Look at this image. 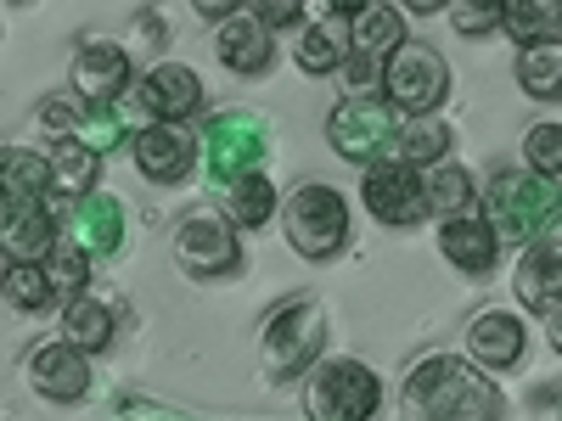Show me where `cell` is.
Instances as JSON below:
<instances>
[{
	"instance_id": "cell-16",
	"label": "cell",
	"mask_w": 562,
	"mask_h": 421,
	"mask_svg": "<svg viewBox=\"0 0 562 421\" xmlns=\"http://www.w3.org/2000/svg\"><path fill=\"white\" fill-rule=\"evenodd\" d=\"M29 383L40 399L79 405L90 394V354H79L74 343H40L29 354Z\"/></svg>"
},
{
	"instance_id": "cell-27",
	"label": "cell",
	"mask_w": 562,
	"mask_h": 421,
	"mask_svg": "<svg viewBox=\"0 0 562 421\" xmlns=\"http://www.w3.org/2000/svg\"><path fill=\"white\" fill-rule=\"evenodd\" d=\"M225 214H231V225H243V230L270 225V214H276V185H270V174H248V180L231 185V192H225Z\"/></svg>"
},
{
	"instance_id": "cell-3",
	"label": "cell",
	"mask_w": 562,
	"mask_h": 421,
	"mask_svg": "<svg viewBox=\"0 0 562 421\" xmlns=\"http://www.w3.org/2000/svg\"><path fill=\"white\" fill-rule=\"evenodd\" d=\"M383 405L378 371L360 360H321L304 383V416L310 421H371Z\"/></svg>"
},
{
	"instance_id": "cell-37",
	"label": "cell",
	"mask_w": 562,
	"mask_h": 421,
	"mask_svg": "<svg viewBox=\"0 0 562 421\" xmlns=\"http://www.w3.org/2000/svg\"><path fill=\"white\" fill-rule=\"evenodd\" d=\"M85 113H90V107H74L68 96H45V107H40V124H52V129H57V140H63V135H79Z\"/></svg>"
},
{
	"instance_id": "cell-1",
	"label": "cell",
	"mask_w": 562,
	"mask_h": 421,
	"mask_svg": "<svg viewBox=\"0 0 562 421\" xmlns=\"http://www.w3.org/2000/svg\"><path fill=\"white\" fill-rule=\"evenodd\" d=\"M506 399L495 377L479 360L461 354H428L411 365L400 388V416L405 421H501Z\"/></svg>"
},
{
	"instance_id": "cell-19",
	"label": "cell",
	"mask_w": 562,
	"mask_h": 421,
	"mask_svg": "<svg viewBox=\"0 0 562 421\" xmlns=\"http://www.w3.org/2000/svg\"><path fill=\"white\" fill-rule=\"evenodd\" d=\"M214 57H220L231 73H265L270 57H276V34L259 23V12H237V18L214 34Z\"/></svg>"
},
{
	"instance_id": "cell-9",
	"label": "cell",
	"mask_w": 562,
	"mask_h": 421,
	"mask_svg": "<svg viewBox=\"0 0 562 421\" xmlns=\"http://www.w3.org/2000/svg\"><path fill=\"white\" fill-rule=\"evenodd\" d=\"M360 197H366V214H371V219L405 230V225H416L422 214H428V174H416V169L400 163V158L371 163L366 180H360Z\"/></svg>"
},
{
	"instance_id": "cell-36",
	"label": "cell",
	"mask_w": 562,
	"mask_h": 421,
	"mask_svg": "<svg viewBox=\"0 0 562 421\" xmlns=\"http://www.w3.org/2000/svg\"><path fill=\"white\" fill-rule=\"evenodd\" d=\"M501 12L506 7H450V29L467 34V39H473V34H495L501 29Z\"/></svg>"
},
{
	"instance_id": "cell-10",
	"label": "cell",
	"mask_w": 562,
	"mask_h": 421,
	"mask_svg": "<svg viewBox=\"0 0 562 421\" xmlns=\"http://www.w3.org/2000/svg\"><path fill=\"white\" fill-rule=\"evenodd\" d=\"M175 259L186 275H198V281H214V275H231L243 264V248H237V230H231V219L220 214H192V219H180L175 230Z\"/></svg>"
},
{
	"instance_id": "cell-18",
	"label": "cell",
	"mask_w": 562,
	"mask_h": 421,
	"mask_svg": "<svg viewBox=\"0 0 562 421\" xmlns=\"http://www.w3.org/2000/svg\"><path fill=\"white\" fill-rule=\"evenodd\" d=\"M68 225H74V242H79L90 259H108V253L124 248V203H119L113 192L79 197L74 214H68Z\"/></svg>"
},
{
	"instance_id": "cell-24",
	"label": "cell",
	"mask_w": 562,
	"mask_h": 421,
	"mask_svg": "<svg viewBox=\"0 0 562 421\" xmlns=\"http://www.w3.org/2000/svg\"><path fill=\"white\" fill-rule=\"evenodd\" d=\"M63 343H74L79 354H102L113 343V309L90 293L63 304Z\"/></svg>"
},
{
	"instance_id": "cell-30",
	"label": "cell",
	"mask_w": 562,
	"mask_h": 421,
	"mask_svg": "<svg viewBox=\"0 0 562 421\" xmlns=\"http://www.w3.org/2000/svg\"><path fill=\"white\" fill-rule=\"evenodd\" d=\"M518 84L529 96H562V45H529V52H518Z\"/></svg>"
},
{
	"instance_id": "cell-2",
	"label": "cell",
	"mask_w": 562,
	"mask_h": 421,
	"mask_svg": "<svg viewBox=\"0 0 562 421\" xmlns=\"http://www.w3.org/2000/svg\"><path fill=\"white\" fill-rule=\"evenodd\" d=\"M484 219L495 225L501 242H546V230L562 219V185L535 174V169H506L484 192Z\"/></svg>"
},
{
	"instance_id": "cell-11",
	"label": "cell",
	"mask_w": 562,
	"mask_h": 421,
	"mask_svg": "<svg viewBox=\"0 0 562 421\" xmlns=\"http://www.w3.org/2000/svg\"><path fill=\"white\" fill-rule=\"evenodd\" d=\"M130 152H135V169L153 185H180L203 152V135H192L186 124H153L130 140Z\"/></svg>"
},
{
	"instance_id": "cell-33",
	"label": "cell",
	"mask_w": 562,
	"mask_h": 421,
	"mask_svg": "<svg viewBox=\"0 0 562 421\" xmlns=\"http://www.w3.org/2000/svg\"><path fill=\"white\" fill-rule=\"evenodd\" d=\"M524 163H529L535 174H546V180L562 174V124H535V129L524 135Z\"/></svg>"
},
{
	"instance_id": "cell-39",
	"label": "cell",
	"mask_w": 562,
	"mask_h": 421,
	"mask_svg": "<svg viewBox=\"0 0 562 421\" xmlns=\"http://www.w3.org/2000/svg\"><path fill=\"white\" fill-rule=\"evenodd\" d=\"M546 338H551V349L562 354V304H557V309L546 315Z\"/></svg>"
},
{
	"instance_id": "cell-7",
	"label": "cell",
	"mask_w": 562,
	"mask_h": 421,
	"mask_svg": "<svg viewBox=\"0 0 562 421\" xmlns=\"http://www.w3.org/2000/svg\"><path fill=\"white\" fill-rule=\"evenodd\" d=\"M288 242L304 259H333L349 242V203H344L338 185L310 180L288 197Z\"/></svg>"
},
{
	"instance_id": "cell-20",
	"label": "cell",
	"mask_w": 562,
	"mask_h": 421,
	"mask_svg": "<svg viewBox=\"0 0 562 421\" xmlns=\"http://www.w3.org/2000/svg\"><path fill=\"white\" fill-rule=\"evenodd\" d=\"M439 248L456 270L467 275H490L495 259H501V237H495V225L479 219V214H461V219H445L439 225Z\"/></svg>"
},
{
	"instance_id": "cell-21",
	"label": "cell",
	"mask_w": 562,
	"mask_h": 421,
	"mask_svg": "<svg viewBox=\"0 0 562 421\" xmlns=\"http://www.w3.org/2000/svg\"><path fill=\"white\" fill-rule=\"evenodd\" d=\"M524 320L512 315V309H484V315H473V326H467V349H473V360L479 365H495V371H506V365H518L524 360Z\"/></svg>"
},
{
	"instance_id": "cell-5",
	"label": "cell",
	"mask_w": 562,
	"mask_h": 421,
	"mask_svg": "<svg viewBox=\"0 0 562 421\" xmlns=\"http://www.w3.org/2000/svg\"><path fill=\"white\" fill-rule=\"evenodd\" d=\"M265 158H270V124L259 113H214L203 124V169L220 192L259 174Z\"/></svg>"
},
{
	"instance_id": "cell-35",
	"label": "cell",
	"mask_w": 562,
	"mask_h": 421,
	"mask_svg": "<svg viewBox=\"0 0 562 421\" xmlns=\"http://www.w3.org/2000/svg\"><path fill=\"white\" fill-rule=\"evenodd\" d=\"M389 79V62L383 57H366V52H355L349 62H344V84H349V96H371Z\"/></svg>"
},
{
	"instance_id": "cell-6",
	"label": "cell",
	"mask_w": 562,
	"mask_h": 421,
	"mask_svg": "<svg viewBox=\"0 0 562 421\" xmlns=\"http://www.w3.org/2000/svg\"><path fill=\"white\" fill-rule=\"evenodd\" d=\"M383 96L394 113L405 118H434L450 96V62L434 52V45H400L389 57V79H383Z\"/></svg>"
},
{
	"instance_id": "cell-34",
	"label": "cell",
	"mask_w": 562,
	"mask_h": 421,
	"mask_svg": "<svg viewBox=\"0 0 562 421\" xmlns=\"http://www.w3.org/2000/svg\"><path fill=\"white\" fill-rule=\"evenodd\" d=\"M79 140L90 152H108V147H119V140H130V129H124L119 107H90L85 124H79Z\"/></svg>"
},
{
	"instance_id": "cell-8",
	"label": "cell",
	"mask_w": 562,
	"mask_h": 421,
	"mask_svg": "<svg viewBox=\"0 0 562 421\" xmlns=\"http://www.w3.org/2000/svg\"><path fill=\"white\" fill-rule=\"evenodd\" d=\"M394 135H400L394 107L378 102V96H344L333 107V118H326V140H333V152L344 163H366V169L394 147Z\"/></svg>"
},
{
	"instance_id": "cell-4",
	"label": "cell",
	"mask_w": 562,
	"mask_h": 421,
	"mask_svg": "<svg viewBox=\"0 0 562 421\" xmlns=\"http://www.w3.org/2000/svg\"><path fill=\"white\" fill-rule=\"evenodd\" d=\"M321 343H326V320H321V304H310V298L281 304V309L265 320V338H259L265 377H270V383L304 377V371L321 360Z\"/></svg>"
},
{
	"instance_id": "cell-12",
	"label": "cell",
	"mask_w": 562,
	"mask_h": 421,
	"mask_svg": "<svg viewBox=\"0 0 562 421\" xmlns=\"http://www.w3.org/2000/svg\"><path fill=\"white\" fill-rule=\"evenodd\" d=\"M130 102L153 124H180V118H192L203 107V79H198V68H186V62H158L147 79L130 90Z\"/></svg>"
},
{
	"instance_id": "cell-23",
	"label": "cell",
	"mask_w": 562,
	"mask_h": 421,
	"mask_svg": "<svg viewBox=\"0 0 562 421\" xmlns=\"http://www.w3.org/2000/svg\"><path fill=\"white\" fill-rule=\"evenodd\" d=\"M501 29L529 52V45H562V7L557 0H512L501 12Z\"/></svg>"
},
{
	"instance_id": "cell-13",
	"label": "cell",
	"mask_w": 562,
	"mask_h": 421,
	"mask_svg": "<svg viewBox=\"0 0 562 421\" xmlns=\"http://www.w3.org/2000/svg\"><path fill=\"white\" fill-rule=\"evenodd\" d=\"M74 96L85 107H113L130 96V52L113 39H90L74 57Z\"/></svg>"
},
{
	"instance_id": "cell-26",
	"label": "cell",
	"mask_w": 562,
	"mask_h": 421,
	"mask_svg": "<svg viewBox=\"0 0 562 421\" xmlns=\"http://www.w3.org/2000/svg\"><path fill=\"white\" fill-rule=\"evenodd\" d=\"M445 147H450V129L439 118H405L400 135H394V158L411 163V169H439Z\"/></svg>"
},
{
	"instance_id": "cell-38",
	"label": "cell",
	"mask_w": 562,
	"mask_h": 421,
	"mask_svg": "<svg viewBox=\"0 0 562 421\" xmlns=\"http://www.w3.org/2000/svg\"><path fill=\"white\" fill-rule=\"evenodd\" d=\"M259 23L276 34V29H299V23H310V18H304V7H259Z\"/></svg>"
},
{
	"instance_id": "cell-32",
	"label": "cell",
	"mask_w": 562,
	"mask_h": 421,
	"mask_svg": "<svg viewBox=\"0 0 562 421\" xmlns=\"http://www.w3.org/2000/svg\"><path fill=\"white\" fill-rule=\"evenodd\" d=\"M45 275H52V293L57 298H85V275H90V253L79 248V242H68V248H57L52 259H45Z\"/></svg>"
},
{
	"instance_id": "cell-17",
	"label": "cell",
	"mask_w": 562,
	"mask_h": 421,
	"mask_svg": "<svg viewBox=\"0 0 562 421\" xmlns=\"http://www.w3.org/2000/svg\"><path fill=\"white\" fill-rule=\"evenodd\" d=\"M512 293H518V304L535 309V315H551L562 304V237L524 248L518 270H512Z\"/></svg>"
},
{
	"instance_id": "cell-15",
	"label": "cell",
	"mask_w": 562,
	"mask_h": 421,
	"mask_svg": "<svg viewBox=\"0 0 562 421\" xmlns=\"http://www.w3.org/2000/svg\"><path fill=\"white\" fill-rule=\"evenodd\" d=\"M0 242H7L12 264H45L57 253V214L45 208V197H7Z\"/></svg>"
},
{
	"instance_id": "cell-28",
	"label": "cell",
	"mask_w": 562,
	"mask_h": 421,
	"mask_svg": "<svg viewBox=\"0 0 562 421\" xmlns=\"http://www.w3.org/2000/svg\"><path fill=\"white\" fill-rule=\"evenodd\" d=\"M428 208H434L439 219H461L467 208H473V174H467L461 163L428 169Z\"/></svg>"
},
{
	"instance_id": "cell-22",
	"label": "cell",
	"mask_w": 562,
	"mask_h": 421,
	"mask_svg": "<svg viewBox=\"0 0 562 421\" xmlns=\"http://www.w3.org/2000/svg\"><path fill=\"white\" fill-rule=\"evenodd\" d=\"M52 180H57V192H68L74 203L79 197H90L102 185V152H90L79 135H63V140H52Z\"/></svg>"
},
{
	"instance_id": "cell-31",
	"label": "cell",
	"mask_w": 562,
	"mask_h": 421,
	"mask_svg": "<svg viewBox=\"0 0 562 421\" xmlns=\"http://www.w3.org/2000/svg\"><path fill=\"white\" fill-rule=\"evenodd\" d=\"M57 293H52V275H45V264H12L7 270V304L12 309H23V315H34V309H45Z\"/></svg>"
},
{
	"instance_id": "cell-14",
	"label": "cell",
	"mask_w": 562,
	"mask_h": 421,
	"mask_svg": "<svg viewBox=\"0 0 562 421\" xmlns=\"http://www.w3.org/2000/svg\"><path fill=\"white\" fill-rule=\"evenodd\" d=\"M355 12L360 7H326L304 23L299 34V68L304 73H344V62L355 57Z\"/></svg>"
},
{
	"instance_id": "cell-25",
	"label": "cell",
	"mask_w": 562,
	"mask_h": 421,
	"mask_svg": "<svg viewBox=\"0 0 562 421\" xmlns=\"http://www.w3.org/2000/svg\"><path fill=\"white\" fill-rule=\"evenodd\" d=\"M400 45H411V39H405V12H400V7H360V12H355V52L389 62Z\"/></svg>"
},
{
	"instance_id": "cell-29",
	"label": "cell",
	"mask_w": 562,
	"mask_h": 421,
	"mask_svg": "<svg viewBox=\"0 0 562 421\" xmlns=\"http://www.w3.org/2000/svg\"><path fill=\"white\" fill-rule=\"evenodd\" d=\"M0 180H7V197H45V185H57L52 158H40L29 147H12L7 158H0Z\"/></svg>"
},
{
	"instance_id": "cell-40",
	"label": "cell",
	"mask_w": 562,
	"mask_h": 421,
	"mask_svg": "<svg viewBox=\"0 0 562 421\" xmlns=\"http://www.w3.org/2000/svg\"><path fill=\"white\" fill-rule=\"evenodd\" d=\"M557 421H562V405H557Z\"/></svg>"
}]
</instances>
